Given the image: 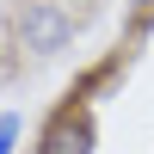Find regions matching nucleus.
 Segmentation results:
<instances>
[{"label": "nucleus", "mask_w": 154, "mask_h": 154, "mask_svg": "<svg viewBox=\"0 0 154 154\" xmlns=\"http://www.w3.org/2000/svg\"><path fill=\"white\" fill-rule=\"evenodd\" d=\"M93 148H99V117L86 105L56 111L43 123V142H37V154H93Z\"/></svg>", "instance_id": "f03ea898"}, {"label": "nucleus", "mask_w": 154, "mask_h": 154, "mask_svg": "<svg viewBox=\"0 0 154 154\" xmlns=\"http://www.w3.org/2000/svg\"><path fill=\"white\" fill-rule=\"evenodd\" d=\"M12 43L25 56H68L74 49V12L62 0H19L12 6Z\"/></svg>", "instance_id": "f257e3e1"}, {"label": "nucleus", "mask_w": 154, "mask_h": 154, "mask_svg": "<svg viewBox=\"0 0 154 154\" xmlns=\"http://www.w3.org/2000/svg\"><path fill=\"white\" fill-rule=\"evenodd\" d=\"M142 6H148V0H142Z\"/></svg>", "instance_id": "20e7f679"}, {"label": "nucleus", "mask_w": 154, "mask_h": 154, "mask_svg": "<svg viewBox=\"0 0 154 154\" xmlns=\"http://www.w3.org/2000/svg\"><path fill=\"white\" fill-rule=\"evenodd\" d=\"M19 111H0V154H19Z\"/></svg>", "instance_id": "7ed1b4c3"}]
</instances>
